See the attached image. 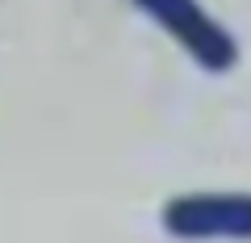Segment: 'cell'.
Segmentation results:
<instances>
[{"mask_svg": "<svg viewBox=\"0 0 251 243\" xmlns=\"http://www.w3.org/2000/svg\"><path fill=\"white\" fill-rule=\"evenodd\" d=\"M172 239H251V193H180L159 214Z\"/></svg>", "mask_w": 251, "mask_h": 243, "instance_id": "7a4b0ae2", "label": "cell"}, {"mask_svg": "<svg viewBox=\"0 0 251 243\" xmlns=\"http://www.w3.org/2000/svg\"><path fill=\"white\" fill-rule=\"evenodd\" d=\"M143 17H151L163 34H172L184 54L205 72H230L239 63V42L234 34L214 21L197 0H130Z\"/></svg>", "mask_w": 251, "mask_h": 243, "instance_id": "6da1fadb", "label": "cell"}]
</instances>
